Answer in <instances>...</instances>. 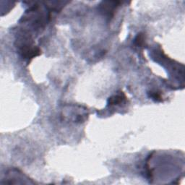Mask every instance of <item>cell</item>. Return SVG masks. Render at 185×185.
Returning <instances> with one entry per match:
<instances>
[{"label": "cell", "instance_id": "277c9868", "mask_svg": "<svg viewBox=\"0 0 185 185\" xmlns=\"http://www.w3.org/2000/svg\"><path fill=\"white\" fill-rule=\"evenodd\" d=\"M135 43L136 44L137 46H142L144 43V37L143 34H140L137 35V36L135 38Z\"/></svg>", "mask_w": 185, "mask_h": 185}, {"label": "cell", "instance_id": "3957f363", "mask_svg": "<svg viewBox=\"0 0 185 185\" xmlns=\"http://www.w3.org/2000/svg\"><path fill=\"white\" fill-rule=\"evenodd\" d=\"M150 97H151L152 99L155 100L156 101H162V97L161 94L158 92H150Z\"/></svg>", "mask_w": 185, "mask_h": 185}, {"label": "cell", "instance_id": "7a4b0ae2", "mask_svg": "<svg viewBox=\"0 0 185 185\" xmlns=\"http://www.w3.org/2000/svg\"><path fill=\"white\" fill-rule=\"evenodd\" d=\"M125 96L123 94L114 95L110 97L108 100V106H119L124 103L125 101Z\"/></svg>", "mask_w": 185, "mask_h": 185}, {"label": "cell", "instance_id": "6da1fadb", "mask_svg": "<svg viewBox=\"0 0 185 185\" xmlns=\"http://www.w3.org/2000/svg\"><path fill=\"white\" fill-rule=\"evenodd\" d=\"M102 5H101V12H102L104 15H107L108 16L111 15V13H113L115 10V8H117L118 4H119V2H103Z\"/></svg>", "mask_w": 185, "mask_h": 185}]
</instances>
